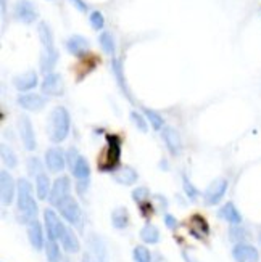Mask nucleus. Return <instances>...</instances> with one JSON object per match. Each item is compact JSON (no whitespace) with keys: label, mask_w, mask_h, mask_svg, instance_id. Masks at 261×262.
I'll return each mask as SVG.
<instances>
[{"label":"nucleus","mask_w":261,"mask_h":262,"mask_svg":"<svg viewBox=\"0 0 261 262\" xmlns=\"http://www.w3.org/2000/svg\"><path fill=\"white\" fill-rule=\"evenodd\" d=\"M141 238L145 241V243H150V245H155L160 240V232L155 226L152 223H147V226L141 230Z\"/></svg>","instance_id":"obj_28"},{"label":"nucleus","mask_w":261,"mask_h":262,"mask_svg":"<svg viewBox=\"0 0 261 262\" xmlns=\"http://www.w3.org/2000/svg\"><path fill=\"white\" fill-rule=\"evenodd\" d=\"M226 190H227V180L216 179L208 186L207 192H205V204L207 206L218 204L222 200V196L226 195Z\"/></svg>","instance_id":"obj_7"},{"label":"nucleus","mask_w":261,"mask_h":262,"mask_svg":"<svg viewBox=\"0 0 261 262\" xmlns=\"http://www.w3.org/2000/svg\"><path fill=\"white\" fill-rule=\"evenodd\" d=\"M144 113H145L147 119L150 121V124H152L153 129L160 130V129L163 127L165 121H163V118H161L160 115L156 113V111H153V109H150V108H144Z\"/></svg>","instance_id":"obj_33"},{"label":"nucleus","mask_w":261,"mask_h":262,"mask_svg":"<svg viewBox=\"0 0 261 262\" xmlns=\"http://www.w3.org/2000/svg\"><path fill=\"white\" fill-rule=\"evenodd\" d=\"M165 223H166V227L171 229V230L178 227V220H176V219L171 216V214H166V216H165Z\"/></svg>","instance_id":"obj_41"},{"label":"nucleus","mask_w":261,"mask_h":262,"mask_svg":"<svg viewBox=\"0 0 261 262\" xmlns=\"http://www.w3.org/2000/svg\"><path fill=\"white\" fill-rule=\"evenodd\" d=\"M130 121L136 124V127H139L142 130V132H147V123H145V119L137 113V111H133L130 113Z\"/></svg>","instance_id":"obj_40"},{"label":"nucleus","mask_w":261,"mask_h":262,"mask_svg":"<svg viewBox=\"0 0 261 262\" xmlns=\"http://www.w3.org/2000/svg\"><path fill=\"white\" fill-rule=\"evenodd\" d=\"M89 21H90V26L94 27L95 31H100L102 27H104V24H105L104 15H102L100 12H94V13H92L90 18H89Z\"/></svg>","instance_id":"obj_37"},{"label":"nucleus","mask_w":261,"mask_h":262,"mask_svg":"<svg viewBox=\"0 0 261 262\" xmlns=\"http://www.w3.org/2000/svg\"><path fill=\"white\" fill-rule=\"evenodd\" d=\"M79 158V155H78V152L74 148H71L70 149V153H68V163H70V166L73 167L74 166V163H76V160Z\"/></svg>","instance_id":"obj_43"},{"label":"nucleus","mask_w":261,"mask_h":262,"mask_svg":"<svg viewBox=\"0 0 261 262\" xmlns=\"http://www.w3.org/2000/svg\"><path fill=\"white\" fill-rule=\"evenodd\" d=\"M218 216H219L221 219L227 220L229 223H234V226H239V223L242 222V216H240V212L237 211V208L234 206V203H226V204L219 209Z\"/></svg>","instance_id":"obj_22"},{"label":"nucleus","mask_w":261,"mask_h":262,"mask_svg":"<svg viewBox=\"0 0 261 262\" xmlns=\"http://www.w3.org/2000/svg\"><path fill=\"white\" fill-rule=\"evenodd\" d=\"M57 208H58L60 214L63 216V219H67L70 223H73V226H81L82 212H81L78 201L74 200L71 195H68L67 198H63L57 204Z\"/></svg>","instance_id":"obj_5"},{"label":"nucleus","mask_w":261,"mask_h":262,"mask_svg":"<svg viewBox=\"0 0 261 262\" xmlns=\"http://www.w3.org/2000/svg\"><path fill=\"white\" fill-rule=\"evenodd\" d=\"M15 196V182L12 179V175L7 171L0 172V198H2V203L7 206L13 201Z\"/></svg>","instance_id":"obj_11"},{"label":"nucleus","mask_w":261,"mask_h":262,"mask_svg":"<svg viewBox=\"0 0 261 262\" xmlns=\"http://www.w3.org/2000/svg\"><path fill=\"white\" fill-rule=\"evenodd\" d=\"M121 156V140L118 135H107V148L100 160V171H113L119 163Z\"/></svg>","instance_id":"obj_4"},{"label":"nucleus","mask_w":261,"mask_h":262,"mask_svg":"<svg viewBox=\"0 0 261 262\" xmlns=\"http://www.w3.org/2000/svg\"><path fill=\"white\" fill-rule=\"evenodd\" d=\"M37 32H39V39L44 47L42 57H41V69L45 74H50L58 60V52L55 50V44H53V34L50 31V26L45 21L39 23V26H37Z\"/></svg>","instance_id":"obj_1"},{"label":"nucleus","mask_w":261,"mask_h":262,"mask_svg":"<svg viewBox=\"0 0 261 262\" xmlns=\"http://www.w3.org/2000/svg\"><path fill=\"white\" fill-rule=\"evenodd\" d=\"M67 49L71 55H74V57L82 58L89 49V42H87V39H84L82 35H71L67 41Z\"/></svg>","instance_id":"obj_18"},{"label":"nucleus","mask_w":261,"mask_h":262,"mask_svg":"<svg viewBox=\"0 0 261 262\" xmlns=\"http://www.w3.org/2000/svg\"><path fill=\"white\" fill-rule=\"evenodd\" d=\"M44 219H45V227H47L49 240H55V241L60 240L61 235H63V232H64V226L58 219L57 214H55V211L53 209H45Z\"/></svg>","instance_id":"obj_6"},{"label":"nucleus","mask_w":261,"mask_h":262,"mask_svg":"<svg viewBox=\"0 0 261 262\" xmlns=\"http://www.w3.org/2000/svg\"><path fill=\"white\" fill-rule=\"evenodd\" d=\"M45 164L52 172H60L64 169V156L58 148H50L45 153Z\"/></svg>","instance_id":"obj_19"},{"label":"nucleus","mask_w":261,"mask_h":262,"mask_svg":"<svg viewBox=\"0 0 261 262\" xmlns=\"http://www.w3.org/2000/svg\"><path fill=\"white\" fill-rule=\"evenodd\" d=\"M13 86L20 92H27L37 86V74L34 71H27L21 76H16L13 79Z\"/></svg>","instance_id":"obj_20"},{"label":"nucleus","mask_w":261,"mask_h":262,"mask_svg":"<svg viewBox=\"0 0 261 262\" xmlns=\"http://www.w3.org/2000/svg\"><path fill=\"white\" fill-rule=\"evenodd\" d=\"M229 237L234 243H242L247 238V232H245V229H242V227H232L231 232H229Z\"/></svg>","instance_id":"obj_36"},{"label":"nucleus","mask_w":261,"mask_h":262,"mask_svg":"<svg viewBox=\"0 0 261 262\" xmlns=\"http://www.w3.org/2000/svg\"><path fill=\"white\" fill-rule=\"evenodd\" d=\"M111 68H113V74H115V78H116V81H118V84H119L121 90L124 92V95H126L129 100H133V98H130V93H129V90H127V87H126V81H124V78H123V69H121L119 61H118V60H113V64H111Z\"/></svg>","instance_id":"obj_29"},{"label":"nucleus","mask_w":261,"mask_h":262,"mask_svg":"<svg viewBox=\"0 0 261 262\" xmlns=\"http://www.w3.org/2000/svg\"><path fill=\"white\" fill-rule=\"evenodd\" d=\"M158 262H166V260L163 257H158Z\"/></svg>","instance_id":"obj_45"},{"label":"nucleus","mask_w":261,"mask_h":262,"mask_svg":"<svg viewBox=\"0 0 261 262\" xmlns=\"http://www.w3.org/2000/svg\"><path fill=\"white\" fill-rule=\"evenodd\" d=\"M190 232H192L197 238L207 237L208 233H210L208 222L205 220L202 216H199V214H195V216H192V219H190Z\"/></svg>","instance_id":"obj_25"},{"label":"nucleus","mask_w":261,"mask_h":262,"mask_svg":"<svg viewBox=\"0 0 261 262\" xmlns=\"http://www.w3.org/2000/svg\"><path fill=\"white\" fill-rule=\"evenodd\" d=\"M64 262H73V260H71V259H67V260H64Z\"/></svg>","instance_id":"obj_46"},{"label":"nucleus","mask_w":261,"mask_h":262,"mask_svg":"<svg viewBox=\"0 0 261 262\" xmlns=\"http://www.w3.org/2000/svg\"><path fill=\"white\" fill-rule=\"evenodd\" d=\"M45 256H47L49 262H58L60 260V248L55 240H49L47 245H45Z\"/></svg>","instance_id":"obj_31"},{"label":"nucleus","mask_w":261,"mask_h":262,"mask_svg":"<svg viewBox=\"0 0 261 262\" xmlns=\"http://www.w3.org/2000/svg\"><path fill=\"white\" fill-rule=\"evenodd\" d=\"M0 156H2V163L8 167H16V155L13 153V149L10 146L7 145H2V148H0Z\"/></svg>","instance_id":"obj_30"},{"label":"nucleus","mask_w":261,"mask_h":262,"mask_svg":"<svg viewBox=\"0 0 261 262\" xmlns=\"http://www.w3.org/2000/svg\"><path fill=\"white\" fill-rule=\"evenodd\" d=\"M89 248H90V259L94 262H108L107 248L100 237L92 233L89 237Z\"/></svg>","instance_id":"obj_13"},{"label":"nucleus","mask_w":261,"mask_h":262,"mask_svg":"<svg viewBox=\"0 0 261 262\" xmlns=\"http://www.w3.org/2000/svg\"><path fill=\"white\" fill-rule=\"evenodd\" d=\"M82 262H90V256H89V254H84V257H82Z\"/></svg>","instance_id":"obj_44"},{"label":"nucleus","mask_w":261,"mask_h":262,"mask_svg":"<svg viewBox=\"0 0 261 262\" xmlns=\"http://www.w3.org/2000/svg\"><path fill=\"white\" fill-rule=\"evenodd\" d=\"M42 92L45 95H53V97L60 95L63 92V81H61L60 74H57V72L47 74L42 82Z\"/></svg>","instance_id":"obj_12"},{"label":"nucleus","mask_w":261,"mask_h":262,"mask_svg":"<svg viewBox=\"0 0 261 262\" xmlns=\"http://www.w3.org/2000/svg\"><path fill=\"white\" fill-rule=\"evenodd\" d=\"M184 192H185V195L189 196V200H195L199 196V190L189 182L187 177H184Z\"/></svg>","instance_id":"obj_39"},{"label":"nucleus","mask_w":261,"mask_h":262,"mask_svg":"<svg viewBox=\"0 0 261 262\" xmlns=\"http://www.w3.org/2000/svg\"><path fill=\"white\" fill-rule=\"evenodd\" d=\"M18 127H20V135H21V142H23L24 148L27 149V152H32V149H36V135H34V130H32L29 118L21 116Z\"/></svg>","instance_id":"obj_9"},{"label":"nucleus","mask_w":261,"mask_h":262,"mask_svg":"<svg viewBox=\"0 0 261 262\" xmlns=\"http://www.w3.org/2000/svg\"><path fill=\"white\" fill-rule=\"evenodd\" d=\"M60 241H61L63 248L67 249L68 252H73V254H74V252H78L79 248H81L78 237L74 235V232L71 229H68V227H64V232H63Z\"/></svg>","instance_id":"obj_24"},{"label":"nucleus","mask_w":261,"mask_h":262,"mask_svg":"<svg viewBox=\"0 0 261 262\" xmlns=\"http://www.w3.org/2000/svg\"><path fill=\"white\" fill-rule=\"evenodd\" d=\"M232 256L236 262H258L259 252L255 246L245 245V243H239V245L232 249Z\"/></svg>","instance_id":"obj_10"},{"label":"nucleus","mask_w":261,"mask_h":262,"mask_svg":"<svg viewBox=\"0 0 261 262\" xmlns=\"http://www.w3.org/2000/svg\"><path fill=\"white\" fill-rule=\"evenodd\" d=\"M70 2L78 8L79 12H86L87 10V4L84 0H70Z\"/></svg>","instance_id":"obj_42"},{"label":"nucleus","mask_w":261,"mask_h":262,"mask_svg":"<svg viewBox=\"0 0 261 262\" xmlns=\"http://www.w3.org/2000/svg\"><path fill=\"white\" fill-rule=\"evenodd\" d=\"M70 190H71V182H70L68 177H58L52 185V192L49 196L50 204L57 206L63 198H67V196L70 195Z\"/></svg>","instance_id":"obj_8"},{"label":"nucleus","mask_w":261,"mask_h":262,"mask_svg":"<svg viewBox=\"0 0 261 262\" xmlns=\"http://www.w3.org/2000/svg\"><path fill=\"white\" fill-rule=\"evenodd\" d=\"M68 132H70V113L67 111V108L57 106L49 116L47 135L52 142L60 143L68 137Z\"/></svg>","instance_id":"obj_2"},{"label":"nucleus","mask_w":261,"mask_h":262,"mask_svg":"<svg viewBox=\"0 0 261 262\" xmlns=\"http://www.w3.org/2000/svg\"><path fill=\"white\" fill-rule=\"evenodd\" d=\"M16 18L20 21H23L24 24H31L34 23V20L37 18V12H36V7L29 2V0H21L20 4L16 5Z\"/></svg>","instance_id":"obj_15"},{"label":"nucleus","mask_w":261,"mask_h":262,"mask_svg":"<svg viewBox=\"0 0 261 262\" xmlns=\"http://www.w3.org/2000/svg\"><path fill=\"white\" fill-rule=\"evenodd\" d=\"M18 105L29 111H39L45 106V98L42 95H37V93H26V95H20Z\"/></svg>","instance_id":"obj_17"},{"label":"nucleus","mask_w":261,"mask_h":262,"mask_svg":"<svg viewBox=\"0 0 261 262\" xmlns=\"http://www.w3.org/2000/svg\"><path fill=\"white\" fill-rule=\"evenodd\" d=\"M18 209L21 212L23 222H32L37 216V204L32 198V186L29 180H18Z\"/></svg>","instance_id":"obj_3"},{"label":"nucleus","mask_w":261,"mask_h":262,"mask_svg":"<svg viewBox=\"0 0 261 262\" xmlns=\"http://www.w3.org/2000/svg\"><path fill=\"white\" fill-rule=\"evenodd\" d=\"M133 256H134V262H152V254L145 246H136Z\"/></svg>","instance_id":"obj_34"},{"label":"nucleus","mask_w":261,"mask_h":262,"mask_svg":"<svg viewBox=\"0 0 261 262\" xmlns=\"http://www.w3.org/2000/svg\"><path fill=\"white\" fill-rule=\"evenodd\" d=\"M111 177L121 185H133L137 180V172L130 166H124V167H119L118 171H113Z\"/></svg>","instance_id":"obj_21"},{"label":"nucleus","mask_w":261,"mask_h":262,"mask_svg":"<svg viewBox=\"0 0 261 262\" xmlns=\"http://www.w3.org/2000/svg\"><path fill=\"white\" fill-rule=\"evenodd\" d=\"M111 223L115 229H126L129 223V214L124 208H116L111 214Z\"/></svg>","instance_id":"obj_27"},{"label":"nucleus","mask_w":261,"mask_h":262,"mask_svg":"<svg viewBox=\"0 0 261 262\" xmlns=\"http://www.w3.org/2000/svg\"><path fill=\"white\" fill-rule=\"evenodd\" d=\"M99 42H100L102 49H104L105 53L115 55V41H113V35H111L110 32H102L99 37Z\"/></svg>","instance_id":"obj_32"},{"label":"nucleus","mask_w":261,"mask_h":262,"mask_svg":"<svg viewBox=\"0 0 261 262\" xmlns=\"http://www.w3.org/2000/svg\"><path fill=\"white\" fill-rule=\"evenodd\" d=\"M73 171V175L76 177L79 182H87L89 180V175H90V167H89V163L86 158L79 156L74 166L71 167Z\"/></svg>","instance_id":"obj_23"},{"label":"nucleus","mask_w":261,"mask_h":262,"mask_svg":"<svg viewBox=\"0 0 261 262\" xmlns=\"http://www.w3.org/2000/svg\"><path fill=\"white\" fill-rule=\"evenodd\" d=\"M36 190H37V196H39V200H47L50 196V192H52L50 180L44 172L36 177Z\"/></svg>","instance_id":"obj_26"},{"label":"nucleus","mask_w":261,"mask_h":262,"mask_svg":"<svg viewBox=\"0 0 261 262\" xmlns=\"http://www.w3.org/2000/svg\"><path fill=\"white\" fill-rule=\"evenodd\" d=\"M161 137L165 140V143L170 149V153L178 156L181 153V148H182V143H181V137L179 134L176 132L173 127H163V132H161Z\"/></svg>","instance_id":"obj_14"},{"label":"nucleus","mask_w":261,"mask_h":262,"mask_svg":"<svg viewBox=\"0 0 261 262\" xmlns=\"http://www.w3.org/2000/svg\"><path fill=\"white\" fill-rule=\"evenodd\" d=\"M27 238L34 249H42L44 248V230L42 226L37 220H32L27 223Z\"/></svg>","instance_id":"obj_16"},{"label":"nucleus","mask_w":261,"mask_h":262,"mask_svg":"<svg viewBox=\"0 0 261 262\" xmlns=\"http://www.w3.org/2000/svg\"><path fill=\"white\" fill-rule=\"evenodd\" d=\"M27 172L36 177L42 174V163L37 160V158H29V160H27Z\"/></svg>","instance_id":"obj_35"},{"label":"nucleus","mask_w":261,"mask_h":262,"mask_svg":"<svg viewBox=\"0 0 261 262\" xmlns=\"http://www.w3.org/2000/svg\"><path fill=\"white\" fill-rule=\"evenodd\" d=\"M148 190L145 189V186H139V189H136L134 192H133V198H134V201L137 203V204H144L145 201H147V198H148Z\"/></svg>","instance_id":"obj_38"}]
</instances>
